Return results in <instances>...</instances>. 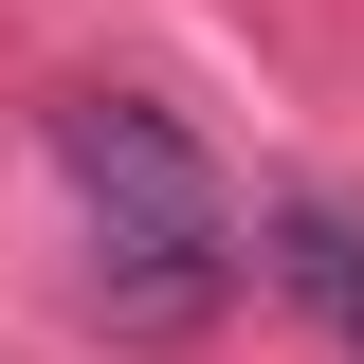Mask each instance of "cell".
<instances>
[{"label":"cell","instance_id":"cell-2","mask_svg":"<svg viewBox=\"0 0 364 364\" xmlns=\"http://www.w3.org/2000/svg\"><path fill=\"white\" fill-rule=\"evenodd\" d=\"M255 255H273V291H291V310L364 364V219H346V200H273V219H255Z\"/></svg>","mask_w":364,"mask_h":364},{"label":"cell","instance_id":"cell-1","mask_svg":"<svg viewBox=\"0 0 364 364\" xmlns=\"http://www.w3.org/2000/svg\"><path fill=\"white\" fill-rule=\"evenodd\" d=\"M55 164H73V200H91V310L109 328H200L237 291V200H219V164H200L146 91H73V109H55Z\"/></svg>","mask_w":364,"mask_h":364}]
</instances>
